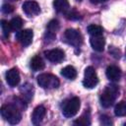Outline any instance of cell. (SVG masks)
Wrapping results in <instances>:
<instances>
[{
	"label": "cell",
	"mask_w": 126,
	"mask_h": 126,
	"mask_svg": "<svg viewBox=\"0 0 126 126\" xmlns=\"http://www.w3.org/2000/svg\"><path fill=\"white\" fill-rule=\"evenodd\" d=\"M118 94H119V88L116 85L106 86L99 96L100 104L105 108L110 107L114 103L116 97L118 96Z\"/></svg>",
	"instance_id": "1"
},
{
	"label": "cell",
	"mask_w": 126,
	"mask_h": 126,
	"mask_svg": "<svg viewBox=\"0 0 126 126\" xmlns=\"http://www.w3.org/2000/svg\"><path fill=\"white\" fill-rule=\"evenodd\" d=\"M1 116L10 124H18L22 119V114L20 110L13 104H4L1 107Z\"/></svg>",
	"instance_id": "2"
},
{
	"label": "cell",
	"mask_w": 126,
	"mask_h": 126,
	"mask_svg": "<svg viewBox=\"0 0 126 126\" xmlns=\"http://www.w3.org/2000/svg\"><path fill=\"white\" fill-rule=\"evenodd\" d=\"M80 105H81L80 98L77 96H74V97L66 100L63 104V107H62L63 115L65 117H68V118L75 116L80 109Z\"/></svg>",
	"instance_id": "3"
},
{
	"label": "cell",
	"mask_w": 126,
	"mask_h": 126,
	"mask_svg": "<svg viewBox=\"0 0 126 126\" xmlns=\"http://www.w3.org/2000/svg\"><path fill=\"white\" fill-rule=\"evenodd\" d=\"M37 84L43 89H56L59 87V79L52 74H40L37 76Z\"/></svg>",
	"instance_id": "4"
},
{
	"label": "cell",
	"mask_w": 126,
	"mask_h": 126,
	"mask_svg": "<svg viewBox=\"0 0 126 126\" xmlns=\"http://www.w3.org/2000/svg\"><path fill=\"white\" fill-rule=\"evenodd\" d=\"M97 83H98V78L94 68L92 66L87 67L85 70V75L83 80L84 87L87 89H93L97 85Z\"/></svg>",
	"instance_id": "5"
},
{
	"label": "cell",
	"mask_w": 126,
	"mask_h": 126,
	"mask_svg": "<svg viewBox=\"0 0 126 126\" xmlns=\"http://www.w3.org/2000/svg\"><path fill=\"white\" fill-rule=\"evenodd\" d=\"M64 38L65 41L73 46H80L83 42V36L80 33L79 31L75 30V29H68L65 31L64 32Z\"/></svg>",
	"instance_id": "6"
},
{
	"label": "cell",
	"mask_w": 126,
	"mask_h": 126,
	"mask_svg": "<svg viewBox=\"0 0 126 126\" xmlns=\"http://www.w3.org/2000/svg\"><path fill=\"white\" fill-rule=\"evenodd\" d=\"M16 37L17 39L21 42L22 45L24 46H28L32 43V37H33V32L32 30H23V31H20L17 32L16 34Z\"/></svg>",
	"instance_id": "7"
},
{
	"label": "cell",
	"mask_w": 126,
	"mask_h": 126,
	"mask_svg": "<svg viewBox=\"0 0 126 126\" xmlns=\"http://www.w3.org/2000/svg\"><path fill=\"white\" fill-rule=\"evenodd\" d=\"M45 57L52 63H59L64 59V51L59 49V48H55V49H51V50H47L44 52Z\"/></svg>",
	"instance_id": "8"
},
{
	"label": "cell",
	"mask_w": 126,
	"mask_h": 126,
	"mask_svg": "<svg viewBox=\"0 0 126 126\" xmlns=\"http://www.w3.org/2000/svg\"><path fill=\"white\" fill-rule=\"evenodd\" d=\"M22 8H23V11L28 16H36L40 12L39 5L35 1H26L24 2Z\"/></svg>",
	"instance_id": "9"
},
{
	"label": "cell",
	"mask_w": 126,
	"mask_h": 126,
	"mask_svg": "<svg viewBox=\"0 0 126 126\" xmlns=\"http://www.w3.org/2000/svg\"><path fill=\"white\" fill-rule=\"evenodd\" d=\"M20 73L18 69L12 68L6 73V81L10 87H16L20 83Z\"/></svg>",
	"instance_id": "10"
},
{
	"label": "cell",
	"mask_w": 126,
	"mask_h": 126,
	"mask_svg": "<svg viewBox=\"0 0 126 126\" xmlns=\"http://www.w3.org/2000/svg\"><path fill=\"white\" fill-rule=\"evenodd\" d=\"M46 114V109L43 105H38L33 109L32 115V122L33 125H38L41 123L42 119L44 118Z\"/></svg>",
	"instance_id": "11"
},
{
	"label": "cell",
	"mask_w": 126,
	"mask_h": 126,
	"mask_svg": "<svg viewBox=\"0 0 126 126\" xmlns=\"http://www.w3.org/2000/svg\"><path fill=\"white\" fill-rule=\"evenodd\" d=\"M105 74H106L107 79L112 81V82H117L121 78V71H120V69L117 66H114V65L108 66L106 68Z\"/></svg>",
	"instance_id": "12"
},
{
	"label": "cell",
	"mask_w": 126,
	"mask_h": 126,
	"mask_svg": "<svg viewBox=\"0 0 126 126\" xmlns=\"http://www.w3.org/2000/svg\"><path fill=\"white\" fill-rule=\"evenodd\" d=\"M90 42L91 45L93 47L94 50L97 51V52H101L104 49V44H105V40L103 38L102 35H97V36H91L90 38Z\"/></svg>",
	"instance_id": "13"
},
{
	"label": "cell",
	"mask_w": 126,
	"mask_h": 126,
	"mask_svg": "<svg viewBox=\"0 0 126 126\" xmlns=\"http://www.w3.org/2000/svg\"><path fill=\"white\" fill-rule=\"evenodd\" d=\"M53 6L55 10L59 13H67L69 11V2L67 0H54L53 1Z\"/></svg>",
	"instance_id": "14"
},
{
	"label": "cell",
	"mask_w": 126,
	"mask_h": 126,
	"mask_svg": "<svg viewBox=\"0 0 126 126\" xmlns=\"http://www.w3.org/2000/svg\"><path fill=\"white\" fill-rule=\"evenodd\" d=\"M31 68L33 71L42 70L44 68V62H43L42 58L38 55H35L34 57H32V59L31 60Z\"/></svg>",
	"instance_id": "15"
},
{
	"label": "cell",
	"mask_w": 126,
	"mask_h": 126,
	"mask_svg": "<svg viewBox=\"0 0 126 126\" xmlns=\"http://www.w3.org/2000/svg\"><path fill=\"white\" fill-rule=\"evenodd\" d=\"M61 75L69 80H74L77 77V71L73 66H66L61 70Z\"/></svg>",
	"instance_id": "16"
},
{
	"label": "cell",
	"mask_w": 126,
	"mask_h": 126,
	"mask_svg": "<svg viewBox=\"0 0 126 126\" xmlns=\"http://www.w3.org/2000/svg\"><path fill=\"white\" fill-rule=\"evenodd\" d=\"M114 113L116 116H126V100L119 101L114 107Z\"/></svg>",
	"instance_id": "17"
},
{
	"label": "cell",
	"mask_w": 126,
	"mask_h": 126,
	"mask_svg": "<svg viewBox=\"0 0 126 126\" xmlns=\"http://www.w3.org/2000/svg\"><path fill=\"white\" fill-rule=\"evenodd\" d=\"M59 29V23L57 20H51L48 25H47V33L49 36H51L52 38L55 36L56 32Z\"/></svg>",
	"instance_id": "18"
},
{
	"label": "cell",
	"mask_w": 126,
	"mask_h": 126,
	"mask_svg": "<svg viewBox=\"0 0 126 126\" xmlns=\"http://www.w3.org/2000/svg\"><path fill=\"white\" fill-rule=\"evenodd\" d=\"M91 124V118H90V113L85 112L80 118L76 119L74 121V125H80V126H87Z\"/></svg>",
	"instance_id": "19"
},
{
	"label": "cell",
	"mask_w": 126,
	"mask_h": 126,
	"mask_svg": "<svg viewBox=\"0 0 126 126\" xmlns=\"http://www.w3.org/2000/svg\"><path fill=\"white\" fill-rule=\"evenodd\" d=\"M88 32L90 33L91 36H97V35H102V28L97 25H90L88 27Z\"/></svg>",
	"instance_id": "20"
},
{
	"label": "cell",
	"mask_w": 126,
	"mask_h": 126,
	"mask_svg": "<svg viewBox=\"0 0 126 126\" xmlns=\"http://www.w3.org/2000/svg\"><path fill=\"white\" fill-rule=\"evenodd\" d=\"M1 29H2V32H3V35L5 37H8L11 31H12V27H11V24L10 22L8 21H5V20H2L1 21Z\"/></svg>",
	"instance_id": "21"
},
{
	"label": "cell",
	"mask_w": 126,
	"mask_h": 126,
	"mask_svg": "<svg viewBox=\"0 0 126 126\" xmlns=\"http://www.w3.org/2000/svg\"><path fill=\"white\" fill-rule=\"evenodd\" d=\"M10 24H11L12 30H14V31H18V30H20V29L23 27V20H22L21 17L16 16L15 18H13V19L11 20Z\"/></svg>",
	"instance_id": "22"
},
{
	"label": "cell",
	"mask_w": 126,
	"mask_h": 126,
	"mask_svg": "<svg viewBox=\"0 0 126 126\" xmlns=\"http://www.w3.org/2000/svg\"><path fill=\"white\" fill-rule=\"evenodd\" d=\"M66 18L68 20L74 21V20H79L81 17H80V14L78 12H76V11H68L66 13Z\"/></svg>",
	"instance_id": "23"
},
{
	"label": "cell",
	"mask_w": 126,
	"mask_h": 126,
	"mask_svg": "<svg viewBox=\"0 0 126 126\" xmlns=\"http://www.w3.org/2000/svg\"><path fill=\"white\" fill-rule=\"evenodd\" d=\"M1 10H2V12L4 14H11L14 11V7L12 5H10V4H4L2 6Z\"/></svg>",
	"instance_id": "24"
},
{
	"label": "cell",
	"mask_w": 126,
	"mask_h": 126,
	"mask_svg": "<svg viewBox=\"0 0 126 126\" xmlns=\"http://www.w3.org/2000/svg\"><path fill=\"white\" fill-rule=\"evenodd\" d=\"M100 123L102 125H110V124H112V121L108 116L102 115V116H100Z\"/></svg>",
	"instance_id": "25"
},
{
	"label": "cell",
	"mask_w": 126,
	"mask_h": 126,
	"mask_svg": "<svg viewBox=\"0 0 126 126\" xmlns=\"http://www.w3.org/2000/svg\"><path fill=\"white\" fill-rule=\"evenodd\" d=\"M109 52H110L115 58H119V57H120V51H119L117 48H115V51H113L112 47H110V48H109Z\"/></svg>",
	"instance_id": "26"
},
{
	"label": "cell",
	"mask_w": 126,
	"mask_h": 126,
	"mask_svg": "<svg viewBox=\"0 0 126 126\" xmlns=\"http://www.w3.org/2000/svg\"><path fill=\"white\" fill-rule=\"evenodd\" d=\"M107 0H91L92 3L94 4H99V3H103V2H106Z\"/></svg>",
	"instance_id": "27"
},
{
	"label": "cell",
	"mask_w": 126,
	"mask_h": 126,
	"mask_svg": "<svg viewBox=\"0 0 126 126\" xmlns=\"http://www.w3.org/2000/svg\"><path fill=\"white\" fill-rule=\"evenodd\" d=\"M11 1H18V0H11Z\"/></svg>",
	"instance_id": "28"
},
{
	"label": "cell",
	"mask_w": 126,
	"mask_h": 126,
	"mask_svg": "<svg viewBox=\"0 0 126 126\" xmlns=\"http://www.w3.org/2000/svg\"><path fill=\"white\" fill-rule=\"evenodd\" d=\"M77 1H82V0H77Z\"/></svg>",
	"instance_id": "29"
},
{
	"label": "cell",
	"mask_w": 126,
	"mask_h": 126,
	"mask_svg": "<svg viewBox=\"0 0 126 126\" xmlns=\"http://www.w3.org/2000/svg\"><path fill=\"white\" fill-rule=\"evenodd\" d=\"M125 125H126V123H125Z\"/></svg>",
	"instance_id": "30"
}]
</instances>
